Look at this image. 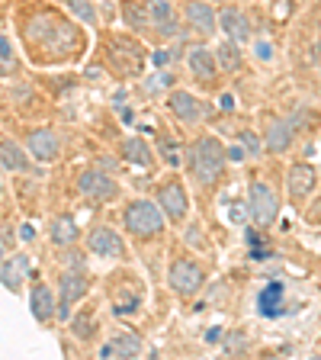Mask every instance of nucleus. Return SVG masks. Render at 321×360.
Here are the masks:
<instances>
[{"label": "nucleus", "mask_w": 321, "mask_h": 360, "mask_svg": "<svg viewBox=\"0 0 321 360\" xmlns=\"http://www.w3.org/2000/svg\"><path fill=\"white\" fill-rule=\"evenodd\" d=\"M167 84H171V77L161 75V77H151V81L145 84V87H148V90H161V87H167Z\"/></svg>", "instance_id": "30"}, {"label": "nucleus", "mask_w": 321, "mask_h": 360, "mask_svg": "<svg viewBox=\"0 0 321 360\" xmlns=\"http://www.w3.org/2000/svg\"><path fill=\"white\" fill-rule=\"evenodd\" d=\"M216 61L225 68V71H238V68H241V49H238V42H235V39H228V42L218 49Z\"/></svg>", "instance_id": "23"}, {"label": "nucleus", "mask_w": 321, "mask_h": 360, "mask_svg": "<svg viewBox=\"0 0 321 360\" xmlns=\"http://www.w3.org/2000/svg\"><path fill=\"white\" fill-rule=\"evenodd\" d=\"M171 110L177 112L183 122H199L202 120V103L187 94V90H171Z\"/></svg>", "instance_id": "16"}, {"label": "nucleus", "mask_w": 321, "mask_h": 360, "mask_svg": "<svg viewBox=\"0 0 321 360\" xmlns=\"http://www.w3.org/2000/svg\"><path fill=\"white\" fill-rule=\"evenodd\" d=\"M67 7H71V13L81 16L84 22H97V10L90 7L87 0H67Z\"/></svg>", "instance_id": "25"}, {"label": "nucleus", "mask_w": 321, "mask_h": 360, "mask_svg": "<svg viewBox=\"0 0 321 360\" xmlns=\"http://www.w3.org/2000/svg\"><path fill=\"white\" fill-rule=\"evenodd\" d=\"M122 155H126L129 165H142V167L151 165V151H148V145H145L142 139H129V142L122 145Z\"/></svg>", "instance_id": "22"}, {"label": "nucleus", "mask_w": 321, "mask_h": 360, "mask_svg": "<svg viewBox=\"0 0 321 360\" xmlns=\"http://www.w3.org/2000/svg\"><path fill=\"white\" fill-rule=\"evenodd\" d=\"M90 331H93V322H90L87 315H77V319H74V335L90 338Z\"/></svg>", "instance_id": "28"}, {"label": "nucleus", "mask_w": 321, "mask_h": 360, "mask_svg": "<svg viewBox=\"0 0 321 360\" xmlns=\"http://www.w3.org/2000/svg\"><path fill=\"white\" fill-rule=\"evenodd\" d=\"M167 58H171L167 52H155V65H167Z\"/></svg>", "instance_id": "35"}, {"label": "nucleus", "mask_w": 321, "mask_h": 360, "mask_svg": "<svg viewBox=\"0 0 321 360\" xmlns=\"http://www.w3.org/2000/svg\"><path fill=\"white\" fill-rule=\"evenodd\" d=\"M157 206L164 210V216L171 219V222H183L190 212V200H187V190H183V184H164V187L157 190Z\"/></svg>", "instance_id": "6"}, {"label": "nucleus", "mask_w": 321, "mask_h": 360, "mask_svg": "<svg viewBox=\"0 0 321 360\" xmlns=\"http://www.w3.org/2000/svg\"><path fill=\"white\" fill-rule=\"evenodd\" d=\"M84 292H87V277H84L81 270H67L65 277H61V296H58V309H55V315L67 322V319L74 315L77 300H84Z\"/></svg>", "instance_id": "5"}, {"label": "nucleus", "mask_w": 321, "mask_h": 360, "mask_svg": "<svg viewBox=\"0 0 321 360\" xmlns=\"http://www.w3.org/2000/svg\"><path fill=\"white\" fill-rule=\"evenodd\" d=\"M77 190H81V196H87V200H93V202H106V200H112V196L119 193L116 180L106 177V174H100V171L81 174V180H77Z\"/></svg>", "instance_id": "7"}, {"label": "nucleus", "mask_w": 321, "mask_h": 360, "mask_svg": "<svg viewBox=\"0 0 321 360\" xmlns=\"http://www.w3.org/2000/svg\"><path fill=\"white\" fill-rule=\"evenodd\" d=\"M0 167H7V171H30V151H22L10 139H0Z\"/></svg>", "instance_id": "19"}, {"label": "nucleus", "mask_w": 321, "mask_h": 360, "mask_svg": "<svg viewBox=\"0 0 321 360\" xmlns=\"http://www.w3.org/2000/svg\"><path fill=\"white\" fill-rule=\"evenodd\" d=\"M112 347H116V354H119V357H129V354H142V338L138 335H122V338H116V341H112Z\"/></svg>", "instance_id": "24"}, {"label": "nucleus", "mask_w": 321, "mask_h": 360, "mask_svg": "<svg viewBox=\"0 0 321 360\" xmlns=\"http://www.w3.org/2000/svg\"><path fill=\"white\" fill-rule=\"evenodd\" d=\"M289 142H292V129L286 126V122H270V129H267V148L270 151H286L289 148Z\"/></svg>", "instance_id": "21"}, {"label": "nucleus", "mask_w": 321, "mask_h": 360, "mask_svg": "<svg viewBox=\"0 0 321 360\" xmlns=\"http://www.w3.org/2000/svg\"><path fill=\"white\" fill-rule=\"evenodd\" d=\"M257 52H261V58H263V61L273 58V52H270V42H257Z\"/></svg>", "instance_id": "33"}, {"label": "nucleus", "mask_w": 321, "mask_h": 360, "mask_svg": "<svg viewBox=\"0 0 321 360\" xmlns=\"http://www.w3.org/2000/svg\"><path fill=\"white\" fill-rule=\"evenodd\" d=\"M0 58H4V68H13V55H10L7 36H0Z\"/></svg>", "instance_id": "29"}, {"label": "nucleus", "mask_w": 321, "mask_h": 360, "mask_svg": "<svg viewBox=\"0 0 321 360\" xmlns=\"http://www.w3.org/2000/svg\"><path fill=\"white\" fill-rule=\"evenodd\" d=\"M26 148H30V158L48 165V161L58 158L61 142H58V135H55L52 129H36V132H30V139H26Z\"/></svg>", "instance_id": "8"}, {"label": "nucleus", "mask_w": 321, "mask_h": 360, "mask_svg": "<svg viewBox=\"0 0 321 360\" xmlns=\"http://www.w3.org/2000/svg\"><path fill=\"white\" fill-rule=\"evenodd\" d=\"M277 212H280L277 193H273L267 184L254 180V184L247 187V216H251V222H254L257 229H267V225L277 219Z\"/></svg>", "instance_id": "3"}, {"label": "nucleus", "mask_w": 321, "mask_h": 360, "mask_svg": "<svg viewBox=\"0 0 321 360\" xmlns=\"http://www.w3.org/2000/svg\"><path fill=\"white\" fill-rule=\"evenodd\" d=\"M26 270H30V255H13L7 264H4V267H0V283L7 286V290L20 292Z\"/></svg>", "instance_id": "18"}, {"label": "nucleus", "mask_w": 321, "mask_h": 360, "mask_svg": "<svg viewBox=\"0 0 321 360\" xmlns=\"http://www.w3.org/2000/svg\"><path fill=\"white\" fill-rule=\"evenodd\" d=\"M190 71H193L196 81L212 84V81L218 77V61H216V55H212L206 45H193V49H190Z\"/></svg>", "instance_id": "11"}, {"label": "nucleus", "mask_w": 321, "mask_h": 360, "mask_svg": "<svg viewBox=\"0 0 321 360\" xmlns=\"http://www.w3.org/2000/svg\"><path fill=\"white\" fill-rule=\"evenodd\" d=\"M225 158H232V161H244V148H241V145H232V148H225Z\"/></svg>", "instance_id": "31"}, {"label": "nucleus", "mask_w": 321, "mask_h": 360, "mask_svg": "<svg viewBox=\"0 0 321 360\" xmlns=\"http://www.w3.org/2000/svg\"><path fill=\"white\" fill-rule=\"evenodd\" d=\"M20 238H22V241H32V238H36V229H32L30 222H22V225H20Z\"/></svg>", "instance_id": "32"}, {"label": "nucleus", "mask_w": 321, "mask_h": 360, "mask_svg": "<svg viewBox=\"0 0 321 360\" xmlns=\"http://www.w3.org/2000/svg\"><path fill=\"white\" fill-rule=\"evenodd\" d=\"M87 245H90V251L100 257H122V238L112 232L110 225H97V229L90 232Z\"/></svg>", "instance_id": "12"}, {"label": "nucleus", "mask_w": 321, "mask_h": 360, "mask_svg": "<svg viewBox=\"0 0 321 360\" xmlns=\"http://www.w3.org/2000/svg\"><path fill=\"white\" fill-rule=\"evenodd\" d=\"M218 100H222V110H235V97H232V94H222Z\"/></svg>", "instance_id": "34"}, {"label": "nucleus", "mask_w": 321, "mask_h": 360, "mask_svg": "<svg viewBox=\"0 0 321 360\" xmlns=\"http://www.w3.org/2000/svg\"><path fill=\"white\" fill-rule=\"evenodd\" d=\"M167 280H171V290L177 292V296H193V292H199V286L206 283V270L196 261H173Z\"/></svg>", "instance_id": "4"}, {"label": "nucleus", "mask_w": 321, "mask_h": 360, "mask_svg": "<svg viewBox=\"0 0 321 360\" xmlns=\"http://www.w3.org/2000/svg\"><path fill=\"white\" fill-rule=\"evenodd\" d=\"M241 145H244V155H261V139L254 132H241Z\"/></svg>", "instance_id": "27"}, {"label": "nucleus", "mask_w": 321, "mask_h": 360, "mask_svg": "<svg viewBox=\"0 0 321 360\" xmlns=\"http://www.w3.org/2000/svg\"><path fill=\"white\" fill-rule=\"evenodd\" d=\"M315 180H318V171H315L312 165H292L289 167V180H286L289 196L292 200H308V193L315 190Z\"/></svg>", "instance_id": "13"}, {"label": "nucleus", "mask_w": 321, "mask_h": 360, "mask_svg": "<svg viewBox=\"0 0 321 360\" xmlns=\"http://www.w3.org/2000/svg\"><path fill=\"white\" fill-rule=\"evenodd\" d=\"M112 354H116V347H112V345H103V347H100V357H112Z\"/></svg>", "instance_id": "36"}, {"label": "nucleus", "mask_w": 321, "mask_h": 360, "mask_svg": "<svg viewBox=\"0 0 321 360\" xmlns=\"http://www.w3.org/2000/svg\"><path fill=\"white\" fill-rule=\"evenodd\" d=\"M0 196H4V187H0Z\"/></svg>", "instance_id": "38"}, {"label": "nucleus", "mask_w": 321, "mask_h": 360, "mask_svg": "<svg viewBox=\"0 0 321 360\" xmlns=\"http://www.w3.org/2000/svg\"><path fill=\"white\" fill-rule=\"evenodd\" d=\"M164 210L151 200H135L129 202V210L122 212V222L135 238H155V235L164 232Z\"/></svg>", "instance_id": "2"}, {"label": "nucleus", "mask_w": 321, "mask_h": 360, "mask_svg": "<svg viewBox=\"0 0 321 360\" xmlns=\"http://www.w3.org/2000/svg\"><path fill=\"white\" fill-rule=\"evenodd\" d=\"M190 167H193V177L199 180L202 187H212L222 177V167H225V148L218 145V139H212V135L196 139L193 151H190Z\"/></svg>", "instance_id": "1"}, {"label": "nucleus", "mask_w": 321, "mask_h": 360, "mask_svg": "<svg viewBox=\"0 0 321 360\" xmlns=\"http://www.w3.org/2000/svg\"><path fill=\"white\" fill-rule=\"evenodd\" d=\"M122 13H126V20L132 22L135 30H145V22H148V13H142V7H138V4H126V7H122Z\"/></svg>", "instance_id": "26"}, {"label": "nucleus", "mask_w": 321, "mask_h": 360, "mask_svg": "<svg viewBox=\"0 0 321 360\" xmlns=\"http://www.w3.org/2000/svg\"><path fill=\"white\" fill-rule=\"evenodd\" d=\"M148 22L161 36H177V13L171 0H148Z\"/></svg>", "instance_id": "14"}, {"label": "nucleus", "mask_w": 321, "mask_h": 360, "mask_svg": "<svg viewBox=\"0 0 321 360\" xmlns=\"http://www.w3.org/2000/svg\"><path fill=\"white\" fill-rule=\"evenodd\" d=\"M218 26L225 30V36L235 39L238 45L251 39V22H247L244 13H238V10H222V13H218Z\"/></svg>", "instance_id": "17"}, {"label": "nucleus", "mask_w": 321, "mask_h": 360, "mask_svg": "<svg viewBox=\"0 0 321 360\" xmlns=\"http://www.w3.org/2000/svg\"><path fill=\"white\" fill-rule=\"evenodd\" d=\"M283 300H286V286L280 283V280H273V283H267L257 292V312H261L263 319H280V315L286 312Z\"/></svg>", "instance_id": "10"}, {"label": "nucleus", "mask_w": 321, "mask_h": 360, "mask_svg": "<svg viewBox=\"0 0 321 360\" xmlns=\"http://www.w3.org/2000/svg\"><path fill=\"white\" fill-rule=\"evenodd\" d=\"M209 4H222V0H209Z\"/></svg>", "instance_id": "37"}, {"label": "nucleus", "mask_w": 321, "mask_h": 360, "mask_svg": "<svg viewBox=\"0 0 321 360\" xmlns=\"http://www.w3.org/2000/svg\"><path fill=\"white\" fill-rule=\"evenodd\" d=\"M48 238H52V245H58V248L74 245V241H77V222H74V216L52 219V225H48Z\"/></svg>", "instance_id": "20"}, {"label": "nucleus", "mask_w": 321, "mask_h": 360, "mask_svg": "<svg viewBox=\"0 0 321 360\" xmlns=\"http://www.w3.org/2000/svg\"><path fill=\"white\" fill-rule=\"evenodd\" d=\"M55 296H52V286H45V283H36L30 292V309L32 315H36L39 322H52V315H55Z\"/></svg>", "instance_id": "15"}, {"label": "nucleus", "mask_w": 321, "mask_h": 360, "mask_svg": "<svg viewBox=\"0 0 321 360\" xmlns=\"http://www.w3.org/2000/svg\"><path fill=\"white\" fill-rule=\"evenodd\" d=\"M187 22L196 32H202V36H212V32L218 30V16H216V10H212L209 0H190L187 4Z\"/></svg>", "instance_id": "9"}]
</instances>
